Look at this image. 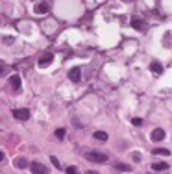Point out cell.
I'll list each match as a JSON object with an SVG mask.
<instances>
[{"label": "cell", "instance_id": "cell-1", "mask_svg": "<svg viewBox=\"0 0 172 174\" xmlns=\"http://www.w3.org/2000/svg\"><path fill=\"white\" fill-rule=\"evenodd\" d=\"M85 159H87V161H93V163H106V161H107V154L91 150V152L85 154Z\"/></svg>", "mask_w": 172, "mask_h": 174}, {"label": "cell", "instance_id": "cell-2", "mask_svg": "<svg viewBox=\"0 0 172 174\" xmlns=\"http://www.w3.org/2000/svg\"><path fill=\"white\" fill-rule=\"evenodd\" d=\"M30 171H31V174H48V167L39 163V161H31Z\"/></svg>", "mask_w": 172, "mask_h": 174}, {"label": "cell", "instance_id": "cell-3", "mask_svg": "<svg viewBox=\"0 0 172 174\" xmlns=\"http://www.w3.org/2000/svg\"><path fill=\"white\" fill-rule=\"evenodd\" d=\"M52 59H54V54H50V52H46V54H43L41 57H39V61H37V65L43 69V67H48L50 63H52Z\"/></svg>", "mask_w": 172, "mask_h": 174}, {"label": "cell", "instance_id": "cell-4", "mask_svg": "<svg viewBox=\"0 0 172 174\" xmlns=\"http://www.w3.org/2000/svg\"><path fill=\"white\" fill-rule=\"evenodd\" d=\"M69 78H70V82L78 83V82L82 80V69H80V67H74V69H70V70H69Z\"/></svg>", "mask_w": 172, "mask_h": 174}, {"label": "cell", "instance_id": "cell-5", "mask_svg": "<svg viewBox=\"0 0 172 174\" xmlns=\"http://www.w3.org/2000/svg\"><path fill=\"white\" fill-rule=\"evenodd\" d=\"M13 117L19 119V121H26V119H30V109H26V108H22V109H13Z\"/></svg>", "mask_w": 172, "mask_h": 174}, {"label": "cell", "instance_id": "cell-6", "mask_svg": "<svg viewBox=\"0 0 172 174\" xmlns=\"http://www.w3.org/2000/svg\"><path fill=\"white\" fill-rule=\"evenodd\" d=\"M150 137H152V141H154V143H159V141H163V139L167 137V134H165V130L156 128V130L152 132V135H150Z\"/></svg>", "mask_w": 172, "mask_h": 174}, {"label": "cell", "instance_id": "cell-7", "mask_svg": "<svg viewBox=\"0 0 172 174\" xmlns=\"http://www.w3.org/2000/svg\"><path fill=\"white\" fill-rule=\"evenodd\" d=\"M9 85H11V89H13L15 93H19V91H20V76H19V74H13V76L9 78Z\"/></svg>", "mask_w": 172, "mask_h": 174}, {"label": "cell", "instance_id": "cell-8", "mask_svg": "<svg viewBox=\"0 0 172 174\" xmlns=\"http://www.w3.org/2000/svg\"><path fill=\"white\" fill-rule=\"evenodd\" d=\"M132 28H135V30H139V32H145V30H146V24H145L143 19H133V20H132Z\"/></svg>", "mask_w": 172, "mask_h": 174}, {"label": "cell", "instance_id": "cell-9", "mask_svg": "<svg viewBox=\"0 0 172 174\" xmlns=\"http://www.w3.org/2000/svg\"><path fill=\"white\" fill-rule=\"evenodd\" d=\"M150 70H152L154 74H161V72H163V65H161L159 61H152V63H150Z\"/></svg>", "mask_w": 172, "mask_h": 174}, {"label": "cell", "instance_id": "cell-10", "mask_svg": "<svg viewBox=\"0 0 172 174\" xmlns=\"http://www.w3.org/2000/svg\"><path fill=\"white\" fill-rule=\"evenodd\" d=\"M13 163H15V167H17V169H26L28 165H31V163H28V159H26V158H17Z\"/></svg>", "mask_w": 172, "mask_h": 174}, {"label": "cell", "instance_id": "cell-11", "mask_svg": "<svg viewBox=\"0 0 172 174\" xmlns=\"http://www.w3.org/2000/svg\"><path fill=\"white\" fill-rule=\"evenodd\" d=\"M152 169H154V171H161V172H163V171H167V169H169V163H165V161H156V163L152 165Z\"/></svg>", "mask_w": 172, "mask_h": 174}, {"label": "cell", "instance_id": "cell-12", "mask_svg": "<svg viewBox=\"0 0 172 174\" xmlns=\"http://www.w3.org/2000/svg\"><path fill=\"white\" fill-rule=\"evenodd\" d=\"M115 171H117V172H130L132 167H130L128 163H117V165H115Z\"/></svg>", "mask_w": 172, "mask_h": 174}, {"label": "cell", "instance_id": "cell-13", "mask_svg": "<svg viewBox=\"0 0 172 174\" xmlns=\"http://www.w3.org/2000/svg\"><path fill=\"white\" fill-rule=\"evenodd\" d=\"M35 13H37V15L48 13V6H46V4H37V6H35Z\"/></svg>", "mask_w": 172, "mask_h": 174}, {"label": "cell", "instance_id": "cell-14", "mask_svg": "<svg viewBox=\"0 0 172 174\" xmlns=\"http://www.w3.org/2000/svg\"><path fill=\"white\" fill-rule=\"evenodd\" d=\"M154 154L156 156H170V150H167V148H154Z\"/></svg>", "mask_w": 172, "mask_h": 174}, {"label": "cell", "instance_id": "cell-15", "mask_svg": "<svg viewBox=\"0 0 172 174\" xmlns=\"http://www.w3.org/2000/svg\"><path fill=\"white\" fill-rule=\"evenodd\" d=\"M94 139H98V141H107V134H106V132H94Z\"/></svg>", "mask_w": 172, "mask_h": 174}, {"label": "cell", "instance_id": "cell-16", "mask_svg": "<svg viewBox=\"0 0 172 174\" xmlns=\"http://www.w3.org/2000/svg\"><path fill=\"white\" fill-rule=\"evenodd\" d=\"M56 137H57V139H63V137H65V128H57V130H56Z\"/></svg>", "mask_w": 172, "mask_h": 174}, {"label": "cell", "instance_id": "cell-17", "mask_svg": "<svg viewBox=\"0 0 172 174\" xmlns=\"http://www.w3.org/2000/svg\"><path fill=\"white\" fill-rule=\"evenodd\" d=\"M50 161H52V165H54L56 169H61V163H59V159H57L56 156H52V158H50Z\"/></svg>", "mask_w": 172, "mask_h": 174}, {"label": "cell", "instance_id": "cell-18", "mask_svg": "<svg viewBox=\"0 0 172 174\" xmlns=\"http://www.w3.org/2000/svg\"><path fill=\"white\" fill-rule=\"evenodd\" d=\"M67 174H80V171L76 167H67Z\"/></svg>", "mask_w": 172, "mask_h": 174}, {"label": "cell", "instance_id": "cell-19", "mask_svg": "<svg viewBox=\"0 0 172 174\" xmlns=\"http://www.w3.org/2000/svg\"><path fill=\"white\" fill-rule=\"evenodd\" d=\"M132 159H133V161H141V154H139V152H133V154H132Z\"/></svg>", "mask_w": 172, "mask_h": 174}, {"label": "cell", "instance_id": "cell-20", "mask_svg": "<svg viewBox=\"0 0 172 174\" xmlns=\"http://www.w3.org/2000/svg\"><path fill=\"white\" fill-rule=\"evenodd\" d=\"M133 124H135V126H141V124H143V121H141V119H133Z\"/></svg>", "mask_w": 172, "mask_h": 174}, {"label": "cell", "instance_id": "cell-21", "mask_svg": "<svg viewBox=\"0 0 172 174\" xmlns=\"http://www.w3.org/2000/svg\"><path fill=\"white\" fill-rule=\"evenodd\" d=\"M87 174H100V172H96V171H87Z\"/></svg>", "mask_w": 172, "mask_h": 174}, {"label": "cell", "instance_id": "cell-22", "mask_svg": "<svg viewBox=\"0 0 172 174\" xmlns=\"http://www.w3.org/2000/svg\"><path fill=\"white\" fill-rule=\"evenodd\" d=\"M124 2H130V0H124Z\"/></svg>", "mask_w": 172, "mask_h": 174}]
</instances>
